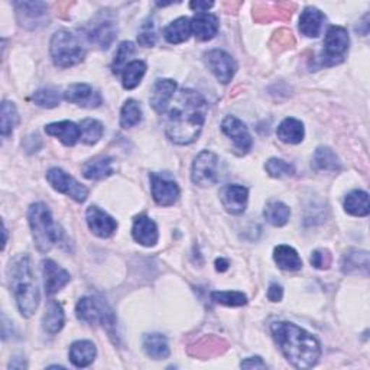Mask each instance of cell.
I'll return each instance as SVG.
<instances>
[{
  "label": "cell",
  "instance_id": "5",
  "mask_svg": "<svg viewBox=\"0 0 370 370\" xmlns=\"http://www.w3.org/2000/svg\"><path fill=\"white\" fill-rule=\"evenodd\" d=\"M51 57L57 67L70 69L80 64L85 55L78 38L69 31H58L51 38Z\"/></svg>",
  "mask_w": 370,
  "mask_h": 370
},
{
  "label": "cell",
  "instance_id": "31",
  "mask_svg": "<svg viewBox=\"0 0 370 370\" xmlns=\"http://www.w3.org/2000/svg\"><path fill=\"white\" fill-rule=\"evenodd\" d=\"M313 165L317 171H325V172H336L340 171L341 162L336 152L327 146H318L314 152L313 157Z\"/></svg>",
  "mask_w": 370,
  "mask_h": 370
},
{
  "label": "cell",
  "instance_id": "49",
  "mask_svg": "<svg viewBox=\"0 0 370 370\" xmlns=\"http://www.w3.org/2000/svg\"><path fill=\"white\" fill-rule=\"evenodd\" d=\"M230 264H229V260L223 259V257H219L215 260V269L219 271V272H226L229 269Z\"/></svg>",
  "mask_w": 370,
  "mask_h": 370
},
{
  "label": "cell",
  "instance_id": "45",
  "mask_svg": "<svg viewBox=\"0 0 370 370\" xmlns=\"http://www.w3.org/2000/svg\"><path fill=\"white\" fill-rule=\"evenodd\" d=\"M222 343H223V341L219 340V339L207 337V339L201 340V341L197 344V347H195V353H192V355H195V356H197V355H199V356H207V355H210L208 350H211L213 347H220Z\"/></svg>",
  "mask_w": 370,
  "mask_h": 370
},
{
  "label": "cell",
  "instance_id": "32",
  "mask_svg": "<svg viewBox=\"0 0 370 370\" xmlns=\"http://www.w3.org/2000/svg\"><path fill=\"white\" fill-rule=\"evenodd\" d=\"M344 210L356 217H366L370 213L369 204V194L366 191L355 190L350 194H347L344 200Z\"/></svg>",
  "mask_w": 370,
  "mask_h": 370
},
{
  "label": "cell",
  "instance_id": "16",
  "mask_svg": "<svg viewBox=\"0 0 370 370\" xmlns=\"http://www.w3.org/2000/svg\"><path fill=\"white\" fill-rule=\"evenodd\" d=\"M249 191L243 185H226L220 191V200L227 213L233 215H241L245 213L248 206Z\"/></svg>",
  "mask_w": 370,
  "mask_h": 370
},
{
  "label": "cell",
  "instance_id": "23",
  "mask_svg": "<svg viewBox=\"0 0 370 370\" xmlns=\"http://www.w3.org/2000/svg\"><path fill=\"white\" fill-rule=\"evenodd\" d=\"M113 172H115V162L111 157H106V155L96 157L92 161L83 165V176L87 180H92V181L106 180L111 176H113Z\"/></svg>",
  "mask_w": 370,
  "mask_h": 370
},
{
  "label": "cell",
  "instance_id": "29",
  "mask_svg": "<svg viewBox=\"0 0 370 370\" xmlns=\"http://www.w3.org/2000/svg\"><path fill=\"white\" fill-rule=\"evenodd\" d=\"M64 322H65V315L61 304L51 299L47 306L45 314L42 317V329L48 334L54 336L62 330Z\"/></svg>",
  "mask_w": 370,
  "mask_h": 370
},
{
  "label": "cell",
  "instance_id": "42",
  "mask_svg": "<svg viewBox=\"0 0 370 370\" xmlns=\"http://www.w3.org/2000/svg\"><path fill=\"white\" fill-rule=\"evenodd\" d=\"M265 169L272 178H282V177H290L295 173V168L292 164L285 162L284 159L271 158L265 164Z\"/></svg>",
  "mask_w": 370,
  "mask_h": 370
},
{
  "label": "cell",
  "instance_id": "2",
  "mask_svg": "<svg viewBox=\"0 0 370 370\" xmlns=\"http://www.w3.org/2000/svg\"><path fill=\"white\" fill-rule=\"evenodd\" d=\"M275 343L285 359L297 369H311L318 363L321 356L320 341L298 327L294 322L279 321L271 327Z\"/></svg>",
  "mask_w": 370,
  "mask_h": 370
},
{
  "label": "cell",
  "instance_id": "37",
  "mask_svg": "<svg viewBox=\"0 0 370 370\" xmlns=\"http://www.w3.org/2000/svg\"><path fill=\"white\" fill-rule=\"evenodd\" d=\"M80 130H81V141L85 145H96L103 136L104 127L96 119H84L80 123Z\"/></svg>",
  "mask_w": 370,
  "mask_h": 370
},
{
  "label": "cell",
  "instance_id": "19",
  "mask_svg": "<svg viewBox=\"0 0 370 370\" xmlns=\"http://www.w3.org/2000/svg\"><path fill=\"white\" fill-rule=\"evenodd\" d=\"M42 272L45 278V292L47 295H54L61 291L70 282V273L58 266L54 260L47 259L42 262Z\"/></svg>",
  "mask_w": 370,
  "mask_h": 370
},
{
  "label": "cell",
  "instance_id": "11",
  "mask_svg": "<svg viewBox=\"0 0 370 370\" xmlns=\"http://www.w3.org/2000/svg\"><path fill=\"white\" fill-rule=\"evenodd\" d=\"M204 59L210 71L223 84H229L237 70V64L230 54L222 50H211L204 54Z\"/></svg>",
  "mask_w": 370,
  "mask_h": 370
},
{
  "label": "cell",
  "instance_id": "27",
  "mask_svg": "<svg viewBox=\"0 0 370 370\" xmlns=\"http://www.w3.org/2000/svg\"><path fill=\"white\" fill-rule=\"evenodd\" d=\"M276 135L280 142L297 145V143H301L304 136H306V129H304L302 122L294 118H287L285 120H282L280 124L278 126Z\"/></svg>",
  "mask_w": 370,
  "mask_h": 370
},
{
  "label": "cell",
  "instance_id": "43",
  "mask_svg": "<svg viewBox=\"0 0 370 370\" xmlns=\"http://www.w3.org/2000/svg\"><path fill=\"white\" fill-rule=\"evenodd\" d=\"M157 29H155V24L152 22L150 19L145 20L141 29H139V35H138V42L141 43L142 47L145 48H150L154 47L157 43Z\"/></svg>",
  "mask_w": 370,
  "mask_h": 370
},
{
  "label": "cell",
  "instance_id": "22",
  "mask_svg": "<svg viewBox=\"0 0 370 370\" xmlns=\"http://www.w3.org/2000/svg\"><path fill=\"white\" fill-rule=\"evenodd\" d=\"M45 132L50 136L59 139L65 146H74L81 139V130L74 122L62 120L45 126Z\"/></svg>",
  "mask_w": 370,
  "mask_h": 370
},
{
  "label": "cell",
  "instance_id": "35",
  "mask_svg": "<svg viewBox=\"0 0 370 370\" xmlns=\"http://www.w3.org/2000/svg\"><path fill=\"white\" fill-rule=\"evenodd\" d=\"M146 73V64L143 61H132L123 70V87L126 90H134L141 84Z\"/></svg>",
  "mask_w": 370,
  "mask_h": 370
},
{
  "label": "cell",
  "instance_id": "18",
  "mask_svg": "<svg viewBox=\"0 0 370 370\" xmlns=\"http://www.w3.org/2000/svg\"><path fill=\"white\" fill-rule=\"evenodd\" d=\"M132 236L142 246L146 248L155 246L158 243V237H159L158 226L154 220L149 219V217L145 214L136 215L132 226Z\"/></svg>",
  "mask_w": 370,
  "mask_h": 370
},
{
  "label": "cell",
  "instance_id": "20",
  "mask_svg": "<svg viewBox=\"0 0 370 370\" xmlns=\"http://www.w3.org/2000/svg\"><path fill=\"white\" fill-rule=\"evenodd\" d=\"M191 34L199 41H210L219 32V19L211 13H197L191 20Z\"/></svg>",
  "mask_w": 370,
  "mask_h": 370
},
{
  "label": "cell",
  "instance_id": "46",
  "mask_svg": "<svg viewBox=\"0 0 370 370\" xmlns=\"http://www.w3.org/2000/svg\"><path fill=\"white\" fill-rule=\"evenodd\" d=\"M242 369H266V363L260 357H249L241 363Z\"/></svg>",
  "mask_w": 370,
  "mask_h": 370
},
{
  "label": "cell",
  "instance_id": "33",
  "mask_svg": "<svg viewBox=\"0 0 370 370\" xmlns=\"http://www.w3.org/2000/svg\"><path fill=\"white\" fill-rule=\"evenodd\" d=\"M191 35V24L188 17H178L165 28L164 38L169 43H183Z\"/></svg>",
  "mask_w": 370,
  "mask_h": 370
},
{
  "label": "cell",
  "instance_id": "36",
  "mask_svg": "<svg viewBox=\"0 0 370 370\" xmlns=\"http://www.w3.org/2000/svg\"><path fill=\"white\" fill-rule=\"evenodd\" d=\"M142 120V108L136 100H127L120 112V126L123 129H130L139 124Z\"/></svg>",
  "mask_w": 370,
  "mask_h": 370
},
{
  "label": "cell",
  "instance_id": "10",
  "mask_svg": "<svg viewBox=\"0 0 370 370\" xmlns=\"http://www.w3.org/2000/svg\"><path fill=\"white\" fill-rule=\"evenodd\" d=\"M16 17L19 25L27 29H39L48 25V5L43 2H16Z\"/></svg>",
  "mask_w": 370,
  "mask_h": 370
},
{
  "label": "cell",
  "instance_id": "48",
  "mask_svg": "<svg viewBox=\"0 0 370 370\" xmlns=\"http://www.w3.org/2000/svg\"><path fill=\"white\" fill-rule=\"evenodd\" d=\"M214 6L213 2H191L190 8L192 10H197L199 13H207L208 9H211Z\"/></svg>",
  "mask_w": 370,
  "mask_h": 370
},
{
  "label": "cell",
  "instance_id": "7",
  "mask_svg": "<svg viewBox=\"0 0 370 370\" xmlns=\"http://www.w3.org/2000/svg\"><path fill=\"white\" fill-rule=\"evenodd\" d=\"M191 180L195 185L211 187L219 181V157L211 150H203L191 166Z\"/></svg>",
  "mask_w": 370,
  "mask_h": 370
},
{
  "label": "cell",
  "instance_id": "40",
  "mask_svg": "<svg viewBox=\"0 0 370 370\" xmlns=\"http://www.w3.org/2000/svg\"><path fill=\"white\" fill-rule=\"evenodd\" d=\"M135 52V43L134 42H122L116 54H115V59L112 64V71L115 74H119L120 71H123L126 69V65L129 64V58L134 55Z\"/></svg>",
  "mask_w": 370,
  "mask_h": 370
},
{
  "label": "cell",
  "instance_id": "30",
  "mask_svg": "<svg viewBox=\"0 0 370 370\" xmlns=\"http://www.w3.org/2000/svg\"><path fill=\"white\" fill-rule=\"evenodd\" d=\"M143 350L154 360H164L169 356V346L165 336L159 333L146 334L143 337Z\"/></svg>",
  "mask_w": 370,
  "mask_h": 370
},
{
  "label": "cell",
  "instance_id": "15",
  "mask_svg": "<svg viewBox=\"0 0 370 370\" xmlns=\"http://www.w3.org/2000/svg\"><path fill=\"white\" fill-rule=\"evenodd\" d=\"M118 36V27L108 17H100L94 20L87 31V38L101 50H107Z\"/></svg>",
  "mask_w": 370,
  "mask_h": 370
},
{
  "label": "cell",
  "instance_id": "1",
  "mask_svg": "<svg viewBox=\"0 0 370 370\" xmlns=\"http://www.w3.org/2000/svg\"><path fill=\"white\" fill-rule=\"evenodd\" d=\"M208 104L195 90L184 89L169 107L165 119V134L177 145H190L201 134Z\"/></svg>",
  "mask_w": 370,
  "mask_h": 370
},
{
  "label": "cell",
  "instance_id": "6",
  "mask_svg": "<svg viewBox=\"0 0 370 370\" xmlns=\"http://www.w3.org/2000/svg\"><path fill=\"white\" fill-rule=\"evenodd\" d=\"M76 314L80 321L92 325L100 324L106 327L108 333H112V330L116 327V320L112 310L104 302H100L92 297H84L77 302Z\"/></svg>",
  "mask_w": 370,
  "mask_h": 370
},
{
  "label": "cell",
  "instance_id": "26",
  "mask_svg": "<svg viewBox=\"0 0 370 370\" xmlns=\"http://www.w3.org/2000/svg\"><path fill=\"white\" fill-rule=\"evenodd\" d=\"M324 24V15L317 8H306L299 16V31L308 38H317Z\"/></svg>",
  "mask_w": 370,
  "mask_h": 370
},
{
  "label": "cell",
  "instance_id": "38",
  "mask_svg": "<svg viewBox=\"0 0 370 370\" xmlns=\"http://www.w3.org/2000/svg\"><path fill=\"white\" fill-rule=\"evenodd\" d=\"M19 123V115L13 103L3 101L2 103V124H0V130H2V136L8 138L12 135L13 129Z\"/></svg>",
  "mask_w": 370,
  "mask_h": 370
},
{
  "label": "cell",
  "instance_id": "3",
  "mask_svg": "<svg viewBox=\"0 0 370 370\" xmlns=\"http://www.w3.org/2000/svg\"><path fill=\"white\" fill-rule=\"evenodd\" d=\"M8 276L20 314L27 318L32 317L39 306V290L29 257L16 256L8 268Z\"/></svg>",
  "mask_w": 370,
  "mask_h": 370
},
{
  "label": "cell",
  "instance_id": "21",
  "mask_svg": "<svg viewBox=\"0 0 370 370\" xmlns=\"http://www.w3.org/2000/svg\"><path fill=\"white\" fill-rule=\"evenodd\" d=\"M177 83L169 78L158 80L154 85V90L150 94V106L154 107V111L158 113H164L166 111L168 104L176 96Z\"/></svg>",
  "mask_w": 370,
  "mask_h": 370
},
{
  "label": "cell",
  "instance_id": "25",
  "mask_svg": "<svg viewBox=\"0 0 370 370\" xmlns=\"http://www.w3.org/2000/svg\"><path fill=\"white\" fill-rule=\"evenodd\" d=\"M341 271L346 275H353V273L367 275L369 253L366 250H357V249L346 252L341 259Z\"/></svg>",
  "mask_w": 370,
  "mask_h": 370
},
{
  "label": "cell",
  "instance_id": "41",
  "mask_svg": "<svg viewBox=\"0 0 370 370\" xmlns=\"http://www.w3.org/2000/svg\"><path fill=\"white\" fill-rule=\"evenodd\" d=\"M32 100L39 107L54 108L61 101V93L57 89H51V87H48V89H41L35 92L32 96Z\"/></svg>",
  "mask_w": 370,
  "mask_h": 370
},
{
  "label": "cell",
  "instance_id": "39",
  "mask_svg": "<svg viewBox=\"0 0 370 370\" xmlns=\"http://www.w3.org/2000/svg\"><path fill=\"white\" fill-rule=\"evenodd\" d=\"M211 299L215 304H222L226 307H242L248 302L246 295L237 291H214L211 294Z\"/></svg>",
  "mask_w": 370,
  "mask_h": 370
},
{
  "label": "cell",
  "instance_id": "17",
  "mask_svg": "<svg viewBox=\"0 0 370 370\" xmlns=\"http://www.w3.org/2000/svg\"><path fill=\"white\" fill-rule=\"evenodd\" d=\"M62 96L67 101L74 103V104L81 106V107L93 108V107H99L101 104L100 93L93 90L92 85L84 84V83L70 85L69 89L62 93Z\"/></svg>",
  "mask_w": 370,
  "mask_h": 370
},
{
  "label": "cell",
  "instance_id": "4",
  "mask_svg": "<svg viewBox=\"0 0 370 370\" xmlns=\"http://www.w3.org/2000/svg\"><path fill=\"white\" fill-rule=\"evenodd\" d=\"M28 222L32 232L34 242L39 252L47 253L59 242L61 232L55 225L52 214L47 204L35 203L28 210Z\"/></svg>",
  "mask_w": 370,
  "mask_h": 370
},
{
  "label": "cell",
  "instance_id": "24",
  "mask_svg": "<svg viewBox=\"0 0 370 370\" xmlns=\"http://www.w3.org/2000/svg\"><path fill=\"white\" fill-rule=\"evenodd\" d=\"M97 356L96 346L89 340H78L70 347V362L76 367L90 366Z\"/></svg>",
  "mask_w": 370,
  "mask_h": 370
},
{
  "label": "cell",
  "instance_id": "14",
  "mask_svg": "<svg viewBox=\"0 0 370 370\" xmlns=\"http://www.w3.org/2000/svg\"><path fill=\"white\" fill-rule=\"evenodd\" d=\"M85 220L93 234L101 239L111 237L118 229V222L113 219V217H111L106 211L100 210L96 206L87 208Z\"/></svg>",
  "mask_w": 370,
  "mask_h": 370
},
{
  "label": "cell",
  "instance_id": "8",
  "mask_svg": "<svg viewBox=\"0 0 370 370\" xmlns=\"http://www.w3.org/2000/svg\"><path fill=\"white\" fill-rule=\"evenodd\" d=\"M349 34L341 27H332L324 39V50L321 54V62L324 65H334L340 62L347 50H349Z\"/></svg>",
  "mask_w": 370,
  "mask_h": 370
},
{
  "label": "cell",
  "instance_id": "12",
  "mask_svg": "<svg viewBox=\"0 0 370 370\" xmlns=\"http://www.w3.org/2000/svg\"><path fill=\"white\" fill-rule=\"evenodd\" d=\"M150 190L152 197L161 207H169L176 204L180 199V187L169 177L159 176L157 172L150 173Z\"/></svg>",
  "mask_w": 370,
  "mask_h": 370
},
{
  "label": "cell",
  "instance_id": "47",
  "mask_svg": "<svg viewBox=\"0 0 370 370\" xmlns=\"http://www.w3.org/2000/svg\"><path fill=\"white\" fill-rule=\"evenodd\" d=\"M282 297H284V290H282V287L278 284H271L268 290V299L272 302H279Z\"/></svg>",
  "mask_w": 370,
  "mask_h": 370
},
{
  "label": "cell",
  "instance_id": "34",
  "mask_svg": "<svg viewBox=\"0 0 370 370\" xmlns=\"http://www.w3.org/2000/svg\"><path fill=\"white\" fill-rule=\"evenodd\" d=\"M264 217L269 225L275 227H282L290 222L291 210L287 204L280 201H269L264 210Z\"/></svg>",
  "mask_w": 370,
  "mask_h": 370
},
{
  "label": "cell",
  "instance_id": "9",
  "mask_svg": "<svg viewBox=\"0 0 370 370\" xmlns=\"http://www.w3.org/2000/svg\"><path fill=\"white\" fill-rule=\"evenodd\" d=\"M47 180L55 191L65 194L77 203H84L89 197V190L59 168H51L47 172Z\"/></svg>",
  "mask_w": 370,
  "mask_h": 370
},
{
  "label": "cell",
  "instance_id": "13",
  "mask_svg": "<svg viewBox=\"0 0 370 370\" xmlns=\"http://www.w3.org/2000/svg\"><path fill=\"white\" fill-rule=\"evenodd\" d=\"M222 130L223 134L232 139L234 148L241 152V154H248L252 149L253 141L249 134L246 124L234 116H227L222 122Z\"/></svg>",
  "mask_w": 370,
  "mask_h": 370
},
{
  "label": "cell",
  "instance_id": "28",
  "mask_svg": "<svg viewBox=\"0 0 370 370\" xmlns=\"http://www.w3.org/2000/svg\"><path fill=\"white\" fill-rule=\"evenodd\" d=\"M273 259L279 269L287 272H297L302 268V260L298 252L287 245H279L273 250Z\"/></svg>",
  "mask_w": 370,
  "mask_h": 370
},
{
  "label": "cell",
  "instance_id": "44",
  "mask_svg": "<svg viewBox=\"0 0 370 370\" xmlns=\"http://www.w3.org/2000/svg\"><path fill=\"white\" fill-rule=\"evenodd\" d=\"M310 262L315 269H329L332 265V253L327 249H317L311 253Z\"/></svg>",
  "mask_w": 370,
  "mask_h": 370
}]
</instances>
